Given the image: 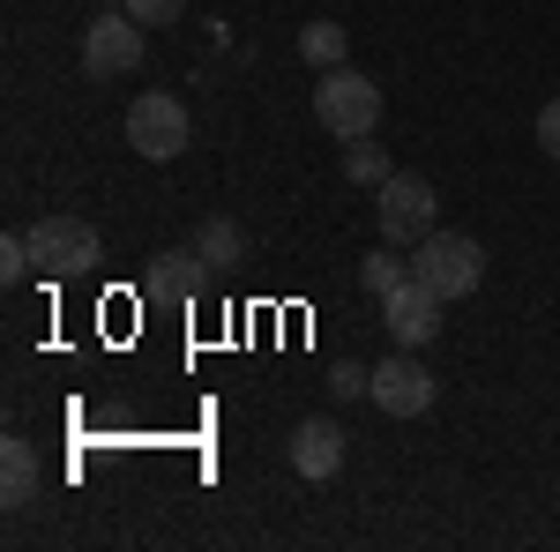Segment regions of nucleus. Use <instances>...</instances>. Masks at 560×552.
I'll return each mask as SVG.
<instances>
[{
  "mask_svg": "<svg viewBox=\"0 0 560 552\" xmlns=\"http://www.w3.org/2000/svg\"><path fill=\"white\" fill-rule=\"evenodd\" d=\"M142 52H150V38H142V23H135L128 8H97V23L83 31V75L120 83V75L142 68Z\"/></svg>",
  "mask_w": 560,
  "mask_h": 552,
  "instance_id": "obj_6",
  "label": "nucleus"
},
{
  "mask_svg": "<svg viewBox=\"0 0 560 552\" xmlns=\"http://www.w3.org/2000/svg\"><path fill=\"white\" fill-rule=\"evenodd\" d=\"M128 15L150 31V23H179V15H187V0H128Z\"/></svg>",
  "mask_w": 560,
  "mask_h": 552,
  "instance_id": "obj_17",
  "label": "nucleus"
},
{
  "mask_svg": "<svg viewBox=\"0 0 560 552\" xmlns=\"http://www.w3.org/2000/svg\"><path fill=\"white\" fill-rule=\"evenodd\" d=\"M0 501H8V508H31V501H38V448L15 441V433L0 441Z\"/></svg>",
  "mask_w": 560,
  "mask_h": 552,
  "instance_id": "obj_11",
  "label": "nucleus"
},
{
  "mask_svg": "<svg viewBox=\"0 0 560 552\" xmlns=\"http://www.w3.org/2000/svg\"><path fill=\"white\" fill-rule=\"evenodd\" d=\"M433 396H441V381L419 366V351H396L374 366V403L388 419H419V411H433Z\"/></svg>",
  "mask_w": 560,
  "mask_h": 552,
  "instance_id": "obj_7",
  "label": "nucleus"
},
{
  "mask_svg": "<svg viewBox=\"0 0 560 552\" xmlns=\"http://www.w3.org/2000/svg\"><path fill=\"white\" fill-rule=\"evenodd\" d=\"M359 277H366V292H374V298H388L404 277H411V261H396V247H382V255L359 261Z\"/></svg>",
  "mask_w": 560,
  "mask_h": 552,
  "instance_id": "obj_15",
  "label": "nucleus"
},
{
  "mask_svg": "<svg viewBox=\"0 0 560 552\" xmlns=\"http://www.w3.org/2000/svg\"><path fill=\"white\" fill-rule=\"evenodd\" d=\"M433 210H441V195H433L427 172H388L374 187V224H382L388 247H419L433 232Z\"/></svg>",
  "mask_w": 560,
  "mask_h": 552,
  "instance_id": "obj_4",
  "label": "nucleus"
},
{
  "mask_svg": "<svg viewBox=\"0 0 560 552\" xmlns=\"http://www.w3.org/2000/svg\"><path fill=\"white\" fill-rule=\"evenodd\" d=\"M31 255H38V277L45 284H75L105 261V239L90 216H38L31 224Z\"/></svg>",
  "mask_w": 560,
  "mask_h": 552,
  "instance_id": "obj_3",
  "label": "nucleus"
},
{
  "mask_svg": "<svg viewBox=\"0 0 560 552\" xmlns=\"http://www.w3.org/2000/svg\"><path fill=\"white\" fill-rule=\"evenodd\" d=\"M187 142H195V120H187V105H179L173 90H142V97L128 105V150L135 157L173 165Z\"/></svg>",
  "mask_w": 560,
  "mask_h": 552,
  "instance_id": "obj_5",
  "label": "nucleus"
},
{
  "mask_svg": "<svg viewBox=\"0 0 560 552\" xmlns=\"http://www.w3.org/2000/svg\"><path fill=\"white\" fill-rule=\"evenodd\" d=\"M411 277H419L441 306H448V298H471L478 277H486V247H478L471 232H441V224H433L427 239L411 247Z\"/></svg>",
  "mask_w": 560,
  "mask_h": 552,
  "instance_id": "obj_1",
  "label": "nucleus"
},
{
  "mask_svg": "<svg viewBox=\"0 0 560 552\" xmlns=\"http://www.w3.org/2000/svg\"><path fill=\"white\" fill-rule=\"evenodd\" d=\"M202 284H210V261L195 255V247H165V255H150V269H142V298L150 306H195Z\"/></svg>",
  "mask_w": 560,
  "mask_h": 552,
  "instance_id": "obj_9",
  "label": "nucleus"
},
{
  "mask_svg": "<svg viewBox=\"0 0 560 552\" xmlns=\"http://www.w3.org/2000/svg\"><path fill=\"white\" fill-rule=\"evenodd\" d=\"M97 8H128V0H97Z\"/></svg>",
  "mask_w": 560,
  "mask_h": 552,
  "instance_id": "obj_19",
  "label": "nucleus"
},
{
  "mask_svg": "<svg viewBox=\"0 0 560 552\" xmlns=\"http://www.w3.org/2000/svg\"><path fill=\"white\" fill-rule=\"evenodd\" d=\"M382 329L396 337V351H427V343L441 337V298H433L419 277H404V284L382 298Z\"/></svg>",
  "mask_w": 560,
  "mask_h": 552,
  "instance_id": "obj_8",
  "label": "nucleus"
},
{
  "mask_svg": "<svg viewBox=\"0 0 560 552\" xmlns=\"http://www.w3.org/2000/svg\"><path fill=\"white\" fill-rule=\"evenodd\" d=\"M314 120L337 134V142H366V134L382 128V83H366L359 68H322V83H314Z\"/></svg>",
  "mask_w": 560,
  "mask_h": 552,
  "instance_id": "obj_2",
  "label": "nucleus"
},
{
  "mask_svg": "<svg viewBox=\"0 0 560 552\" xmlns=\"http://www.w3.org/2000/svg\"><path fill=\"white\" fill-rule=\"evenodd\" d=\"M300 52H306V68H314V75H322V68H345V60H351L345 23H329V15H322V23H306V31H300Z\"/></svg>",
  "mask_w": 560,
  "mask_h": 552,
  "instance_id": "obj_13",
  "label": "nucleus"
},
{
  "mask_svg": "<svg viewBox=\"0 0 560 552\" xmlns=\"http://www.w3.org/2000/svg\"><path fill=\"white\" fill-rule=\"evenodd\" d=\"M538 150H546V157H560V97H546V105H538Z\"/></svg>",
  "mask_w": 560,
  "mask_h": 552,
  "instance_id": "obj_18",
  "label": "nucleus"
},
{
  "mask_svg": "<svg viewBox=\"0 0 560 552\" xmlns=\"http://www.w3.org/2000/svg\"><path fill=\"white\" fill-rule=\"evenodd\" d=\"M292 470H300V478H337V470H345V425L337 419H300L292 425Z\"/></svg>",
  "mask_w": 560,
  "mask_h": 552,
  "instance_id": "obj_10",
  "label": "nucleus"
},
{
  "mask_svg": "<svg viewBox=\"0 0 560 552\" xmlns=\"http://www.w3.org/2000/svg\"><path fill=\"white\" fill-rule=\"evenodd\" d=\"M23 277H38L31 232H8V239H0V284H23Z\"/></svg>",
  "mask_w": 560,
  "mask_h": 552,
  "instance_id": "obj_16",
  "label": "nucleus"
},
{
  "mask_svg": "<svg viewBox=\"0 0 560 552\" xmlns=\"http://www.w3.org/2000/svg\"><path fill=\"white\" fill-rule=\"evenodd\" d=\"M388 172H396V165H388L382 142H351V150H345V179H351V187H382Z\"/></svg>",
  "mask_w": 560,
  "mask_h": 552,
  "instance_id": "obj_14",
  "label": "nucleus"
},
{
  "mask_svg": "<svg viewBox=\"0 0 560 552\" xmlns=\"http://www.w3.org/2000/svg\"><path fill=\"white\" fill-rule=\"evenodd\" d=\"M187 247H195V255L210 261V269H232V261L247 255V232H240V224H232V216H202V224H195V239H187Z\"/></svg>",
  "mask_w": 560,
  "mask_h": 552,
  "instance_id": "obj_12",
  "label": "nucleus"
}]
</instances>
